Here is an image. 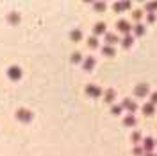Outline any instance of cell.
I'll return each instance as SVG.
<instances>
[{"mask_svg": "<svg viewBox=\"0 0 157 156\" xmlns=\"http://www.w3.org/2000/svg\"><path fill=\"white\" fill-rule=\"evenodd\" d=\"M134 93H136L138 97H145V95H148V84H138L136 86V90H134Z\"/></svg>", "mask_w": 157, "mask_h": 156, "instance_id": "obj_1", "label": "cell"}, {"mask_svg": "<svg viewBox=\"0 0 157 156\" xmlns=\"http://www.w3.org/2000/svg\"><path fill=\"white\" fill-rule=\"evenodd\" d=\"M153 147H155V140H153V138H145L143 149H145L146 152H152V151H153Z\"/></svg>", "mask_w": 157, "mask_h": 156, "instance_id": "obj_2", "label": "cell"}, {"mask_svg": "<svg viewBox=\"0 0 157 156\" xmlns=\"http://www.w3.org/2000/svg\"><path fill=\"white\" fill-rule=\"evenodd\" d=\"M143 113H145L146 117L153 115V113H155V106H153V104H150V102H148V104H143Z\"/></svg>", "mask_w": 157, "mask_h": 156, "instance_id": "obj_3", "label": "cell"}, {"mask_svg": "<svg viewBox=\"0 0 157 156\" xmlns=\"http://www.w3.org/2000/svg\"><path fill=\"white\" fill-rule=\"evenodd\" d=\"M123 106H125L129 111H136V108H138V104L134 102V101H130V99H127V101L123 102Z\"/></svg>", "mask_w": 157, "mask_h": 156, "instance_id": "obj_4", "label": "cell"}, {"mask_svg": "<svg viewBox=\"0 0 157 156\" xmlns=\"http://www.w3.org/2000/svg\"><path fill=\"white\" fill-rule=\"evenodd\" d=\"M118 29H120V31H123V32H129V31H130V25L127 24V22H123V20H121V22H118Z\"/></svg>", "mask_w": 157, "mask_h": 156, "instance_id": "obj_5", "label": "cell"}, {"mask_svg": "<svg viewBox=\"0 0 157 156\" xmlns=\"http://www.w3.org/2000/svg\"><path fill=\"white\" fill-rule=\"evenodd\" d=\"M136 122H138V120H136V117H134V115H129V117H125V120H123L125 126H134Z\"/></svg>", "mask_w": 157, "mask_h": 156, "instance_id": "obj_6", "label": "cell"}, {"mask_svg": "<svg viewBox=\"0 0 157 156\" xmlns=\"http://www.w3.org/2000/svg\"><path fill=\"white\" fill-rule=\"evenodd\" d=\"M145 9H146L148 13H153V11H157V2H148V4L145 6Z\"/></svg>", "mask_w": 157, "mask_h": 156, "instance_id": "obj_7", "label": "cell"}, {"mask_svg": "<svg viewBox=\"0 0 157 156\" xmlns=\"http://www.w3.org/2000/svg\"><path fill=\"white\" fill-rule=\"evenodd\" d=\"M134 31H136V34H138V36H143V34H145V27H143L141 24H138Z\"/></svg>", "mask_w": 157, "mask_h": 156, "instance_id": "obj_8", "label": "cell"}, {"mask_svg": "<svg viewBox=\"0 0 157 156\" xmlns=\"http://www.w3.org/2000/svg\"><path fill=\"white\" fill-rule=\"evenodd\" d=\"M132 16H134V20H136V22H139V20H141V16H143V13L138 9V11H134V13H132Z\"/></svg>", "mask_w": 157, "mask_h": 156, "instance_id": "obj_9", "label": "cell"}, {"mask_svg": "<svg viewBox=\"0 0 157 156\" xmlns=\"http://www.w3.org/2000/svg\"><path fill=\"white\" fill-rule=\"evenodd\" d=\"M139 140H141V133H139V131H136V133L132 135V142H139Z\"/></svg>", "mask_w": 157, "mask_h": 156, "instance_id": "obj_10", "label": "cell"}, {"mask_svg": "<svg viewBox=\"0 0 157 156\" xmlns=\"http://www.w3.org/2000/svg\"><path fill=\"white\" fill-rule=\"evenodd\" d=\"M134 154H136V156H143V154H145V151H143V147H139V145H138L136 149H134Z\"/></svg>", "mask_w": 157, "mask_h": 156, "instance_id": "obj_11", "label": "cell"}, {"mask_svg": "<svg viewBox=\"0 0 157 156\" xmlns=\"http://www.w3.org/2000/svg\"><path fill=\"white\" fill-rule=\"evenodd\" d=\"M123 45H125V47H130V45H132V38H130V36H127V38L123 40Z\"/></svg>", "mask_w": 157, "mask_h": 156, "instance_id": "obj_12", "label": "cell"}, {"mask_svg": "<svg viewBox=\"0 0 157 156\" xmlns=\"http://www.w3.org/2000/svg\"><path fill=\"white\" fill-rule=\"evenodd\" d=\"M146 22H148V24H153V22H155V14H153V13H150V14L146 16Z\"/></svg>", "mask_w": 157, "mask_h": 156, "instance_id": "obj_13", "label": "cell"}, {"mask_svg": "<svg viewBox=\"0 0 157 156\" xmlns=\"http://www.w3.org/2000/svg\"><path fill=\"white\" fill-rule=\"evenodd\" d=\"M150 104H153V106L157 104V92H153V93H152V101H150Z\"/></svg>", "mask_w": 157, "mask_h": 156, "instance_id": "obj_14", "label": "cell"}, {"mask_svg": "<svg viewBox=\"0 0 157 156\" xmlns=\"http://www.w3.org/2000/svg\"><path fill=\"white\" fill-rule=\"evenodd\" d=\"M105 99H107V101H113V99H114V92H107Z\"/></svg>", "mask_w": 157, "mask_h": 156, "instance_id": "obj_15", "label": "cell"}, {"mask_svg": "<svg viewBox=\"0 0 157 156\" xmlns=\"http://www.w3.org/2000/svg\"><path fill=\"white\" fill-rule=\"evenodd\" d=\"M89 93H95V95H98L100 92H98V88H93V86H89Z\"/></svg>", "mask_w": 157, "mask_h": 156, "instance_id": "obj_16", "label": "cell"}, {"mask_svg": "<svg viewBox=\"0 0 157 156\" xmlns=\"http://www.w3.org/2000/svg\"><path fill=\"white\" fill-rule=\"evenodd\" d=\"M107 41H111V43H116V36H107Z\"/></svg>", "mask_w": 157, "mask_h": 156, "instance_id": "obj_17", "label": "cell"}, {"mask_svg": "<svg viewBox=\"0 0 157 156\" xmlns=\"http://www.w3.org/2000/svg\"><path fill=\"white\" fill-rule=\"evenodd\" d=\"M105 54H111V56H113V54H114V50H113V49H105Z\"/></svg>", "mask_w": 157, "mask_h": 156, "instance_id": "obj_18", "label": "cell"}, {"mask_svg": "<svg viewBox=\"0 0 157 156\" xmlns=\"http://www.w3.org/2000/svg\"><path fill=\"white\" fill-rule=\"evenodd\" d=\"M145 156H155V154H153V152H146Z\"/></svg>", "mask_w": 157, "mask_h": 156, "instance_id": "obj_19", "label": "cell"}, {"mask_svg": "<svg viewBox=\"0 0 157 156\" xmlns=\"http://www.w3.org/2000/svg\"><path fill=\"white\" fill-rule=\"evenodd\" d=\"M155 156H157V154H155Z\"/></svg>", "mask_w": 157, "mask_h": 156, "instance_id": "obj_20", "label": "cell"}, {"mask_svg": "<svg viewBox=\"0 0 157 156\" xmlns=\"http://www.w3.org/2000/svg\"><path fill=\"white\" fill-rule=\"evenodd\" d=\"M155 144H157V142H155Z\"/></svg>", "mask_w": 157, "mask_h": 156, "instance_id": "obj_21", "label": "cell"}]
</instances>
